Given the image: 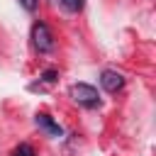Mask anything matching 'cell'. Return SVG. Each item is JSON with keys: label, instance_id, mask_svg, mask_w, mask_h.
<instances>
[{"label": "cell", "instance_id": "7a4b0ae2", "mask_svg": "<svg viewBox=\"0 0 156 156\" xmlns=\"http://www.w3.org/2000/svg\"><path fill=\"white\" fill-rule=\"evenodd\" d=\"M32 44H34V49L39 54H51L56 49L54 34H51V29L44 22H34V27H32Z\"/></svg>", "mask_w": 156, "mask_h": 156}, {"label": "cell", "instance_id": "5b68a950", "mask_svg": "<svg viewBox=\"0 0 156 156\" xmlns=\"http://www.w3.org/2000/svg\"><path fill=\"white\" fill-rule=\"evenodd\" d=\"M58 2H61V7L68 10V12H80L83 5H85V0H58Z\"/></svg>", "mask_w": 156, "mask_h": 156}, {"label": "cell", "instance_id": "3957f363", "mask_svg": "<svg viewBox=\"0 0 156 156\" xmlns=\"http://www.w3.org/2000/svg\"><path fill=\"white\" fill-rule=\"evenodd\" d=\"M100 85L107 90V93H119L122 88H124V76L122 73H117V71H112V68H105L102 73H100Z\"/></svg>", "mask_w": 156, "mask_h": 156}, {"label": "cell", "instance_id": "277c9868", "mask_svg": "<svg viewBox=\"0 0 156 156\" xmlns=\"http://www.w3.org/2000/svg\"><path fill=\"white\" fill-rule=\"evenodd\" d=\"M34 122H37V127H39V129H44L49 136H56V139H58V136H63V129H61V127H58V124H56L46 112H37Z\"/></svg>", "mask_w": 156, "mask_h": 156}, {"label": "cell", "instance_id": "8992f818", "mask_svg": "<svg viewBox=\"0 0 156 156\" xmlns=\"http://www.w3.org/2000/svg\"><path fill=\"white\" fill-rule=\"evenodd\" d=\"M12 156H37V151H34L32 144H20V146L12 151Z\"/></svg>", "mask_w": 156, "mask_h": 156}, {"label": "cell", "instance_id": "ba28073f", "mask_svg": "<svg viewBox=\"0 0 156 156\" xmlns=\"http://www.w3.org/2000/svg\"><path fill=\"white\" fill-rule=\"evenodd\" d=\"M22 2V7L27 10V12H34L37 10V0H20Z\"/></svg>", "mask_w": 156, "mask_h": 156}, {"label": "cell", "instance_id": "6da1fadb", "mask_svg": "<svg viewBox=\"0 0 156 156\" xmlns=\"http://www.w3.org/2000/svg\"><path fill=\"white\" fill-rule=\"evenodd\" d=\"M68 95L73 98V102H78L80 107H88V110H95L100 107V93L88 85V83H73L68 88Z\"/></svg>", "mask_w": 156, "mask_h": 156}, {"label": "cell", "instance_id": "52a82bcc", "mask_svg": "<svg viewBox=\"0 0 156 156\" xmlns=\"http://www.w3.org/2000/svg\"><path fill=\"white\" fill-rule=\"evenodd\" d=\"M56 78H58V71H56V68H46V71L41 73V78H39V80H44V83H54Z\"/></svg>", "mask_w": 156, "mask_h": 156}]
</instances>
